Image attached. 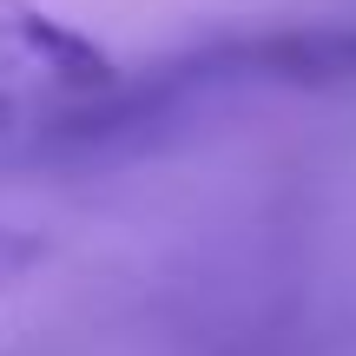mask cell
Returning a JSON list of instances; mask_svg holds the SVG:
<instances>
[{
  "mask_svg": "<svg viewBox=\"0 0 356 356\" xmlns=\"http://www.w3.org/2000/svg\"><path fill=\"white\" fill-rule=\"evenodd\" d=\"M113 86L119 73L99 40L40 0H0V126L92 119Z\"/></svg>",
  "mask_w": 356,
  "mask_h": 356,
  "instance_id": "obj_1",
  "label": "cell"
}]
</instances>
